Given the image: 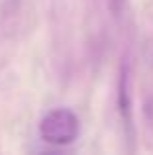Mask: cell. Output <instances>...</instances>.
Wrapping results in <instances>:
<instances>
[{
    "label": "cell",
    "instance_id": "6da1fadb",
    "mask_svg": "<svg viewBox=\"0 0 153 155\" xmlns=\"http://www.w3.org/2000/svg\"><path fill=\"white\" fill-rule=\"evenodd\" d=\"M80 132L79 118L69 108H53L39 122V137L51 145H71Z\"/></svg>",
    "mask_w": 153,
    "mask_h": 155
},
{
    "label": "cell",
    "instance_id": "7a4b0ae2",
    "mask_svg": "<svg viewBox=\"0 0 153 155\" xmlns=\"http://www.w3.org/2000/svg\"><path fill=\"white\" fill-rule=\"evenodd\" d=\"M132 81H130V65L124 61L120 67L118 77V114L124 122V128L128 132V137H132Z\"/></svg>",
    "mask_w": 153,
    "mask_h": 155
},
{
    "label": "cell",
    "instance_id": "3957f363",
    "mask_svg": "<svg viewBox=\"0 0 153 155\" xmlns=\"http://www.w3.org/2000/svg\"><path fill=\"white\" fill-rule=\"evenodd\" d=\"M108 2V10L114 18H122L124 12L128 8V0H106Z\"/></svg>",
    "mask_w": 153,
    "mask_h": 155
}]
</instances>
